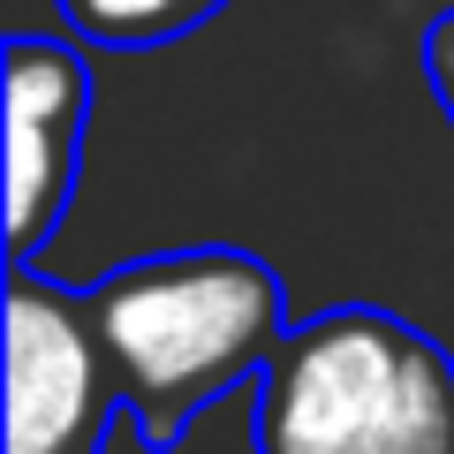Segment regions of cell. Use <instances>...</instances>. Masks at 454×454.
Here are the masks:
<instances>
[{
  "label": "cell",
  "instance_id": "obj_6",
  "mask_svg": "<svg viewBox=\"0 0 454 454\" xmlns=\"http://www.w3.org/2000/svg\"><path fill=\"white\" fill-rule=\"evenodd\" d=\"M424 83H432V98L447 106V121H454V8L424 31Z\"/></svg>",
  "mask_w": 454,
  "mask_h": 454
},
{
  "label": "cell",
  "instance_id": "obj_1",
  "mask_svg": "<svg viewBox=\"0 0 454 454\" xmlns=\"http://www.w3.org/2000/svg\"><path fill=\"white\" fill-rule=\"evenodd\" d=\"M121 417L152 454L182 447L220 394L265 379L288 340V288L258 250H160L83 288Z\"/></svg>",
  "mask_w": 454,
  "mask_h": 454
},
{
  "label": "cell",
  "instance_id": "obj_3",
  "mask_svg": "<svg viewBox=\"0 0 454 454\" xmlns=\"http://www.w3.org/2000/svg\"><path fill=\"white\" fill-rule=\"evenodd\" d=\"M121 417L83 288L8 265V454H98Z\"/></svg>",
  "mask_w": 454,
  "mask_h": 454
},
{
  "label": "cell",
  "instance_id": "obj_5",
  "mask_svg": "<svg viewBox=\"0 0 454 454\" xmlns=\"http://www.w3.org/2000/svg\"><path fill=\"white\" fill-rule=\"evenodd\" d=\"M220 8L227 0H61V23L91 46H167Z\"/></svg>",
  "mask_w": 454,
  "mask_h": 454
},
{
  "label": "cell",
  "instance_id": "obj_2",
  "mask_svg": "<svg viewBox=\"0 0 454 454\" xmlns=\"http://www.w3.org/2000/svg\"><path fill=\"white\" fill-rule=\"evenodd\" d=\"M258 454H454V356L379 303L295 318L258 379Z\"/></svg>",
  "mask_w": 454,
  "mask_h": 454
},
{
  "label": "cell",
  "instance_id": "obj_4",
  "mask_svg": "<svg viewBox=\"0 0 454 454\" xmlns=\"http://www.w3.org/2000/svg\"><path fill=\"white\" fill-rule=\"evenodd\" d=\"M0 121H8V265H38L83 167V121H91L83 53L68 38L16 31L0 53Z\"/></svg>",
  "mask_w": 454,
  "mask_h": 454
}]
</instances>
